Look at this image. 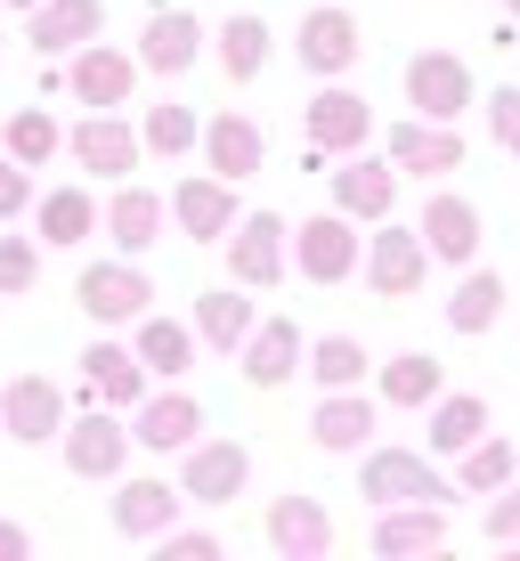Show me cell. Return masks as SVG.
<instances>
[{
  "label": "cell",
  "mask_w": 520,
  "mask_h": 561,
  "mask_svg": "<svg viewBox=\"0 0 520 561\" xmlns=\"http://www.w3.org/2000/svg\"><path fill=\"white\" fill-rule=\"evenodd\" d=\"M204 42H211V33L196 25V9H171V0H163V9L147 16V33H139V66L147 73H187L204 57Z\"/></svg>",
  "instance_id": "obj_27"
},
{
  "label": "cell",
  "mask_w": 520,
  "mask_h": 561,
  "mask_svg": "<svg viewBox=\"0 0 520 561\" xmlns=\"http://www.w3.org/2000/svg\"><path fill=\"white\" fill-rule=\"evenodd\" d=\"M106 25V0H42V9H25V42L42 57H73L82 42H99Z\"/></svg>",
  "instance_id": "obj_25"
},
{
  "label": "cell",
  "mask_w": 520,
  "mask_h": 561,
  "mask_svg": "<svg viewBox=\"0 0 520 561\" xmlns=\"http://www.w3.org/2000/svg\"><path fill=\"white\" fill-rule=\"evenodd\" d=\"M374 553H448V505H382L374 513Z\"/></svg>",
  "instance_id": "obj_29"
},
{
  "label": "cell",
  "mask_w": 520,
  "mask_h": 561,
  "mask_svg": "<svg viewBox=\"0 0 520 561\" xmlns=\"http://www.w3.org/2000/svg\"><path fill=\"white\" fill-rule=\"evenodd\" d=\"M33 285H42V244L0 228V294H33Z\"/></svg>",
  "instance_id": "obj_40"
},
{
  "label": "cell",
  "mask_w": 520,
  "mask_h": 561,
  "mask_svg": "<svg viewBox=\"0 0 520 561\" xmlns=\"http://www.w3.org/2000/svg\"><path fill=\"white\" fill-rule=\"evenodd\" d=\"M285 268H293V228H285L277 211H244V220L228 228V277H236L244 294H277Z\"/></svg>",
  "instance_id": "obj_3"
},
{
  "label": "cell",
  "mask_w": 520,
  "mask_h": 561,
  "mask_svg": "<svg viewBox=\"0 0 520 561\" xmlns=\"http://www.w3.org/2000/svg\"><path fill=\"white\" fill-rule=\"evenodd\" d=\"M423 277H431V244H423V228L374 220V237H366V294H374V301H415Z\"/></svg>",
  "instance_id": "obj_5"
},
{
  "label": "cell",
  "mask_w": 520,
  "mask_h": 561,
  "mask_svg": "<svg viewBox=\"0 0 520 561\" xmlns=\"http://www.w3.org/2000/svg\"><path fill=\"white\" fill-rule=\"evenodd\" d=\"M0 432H9L16 448L66 439V391H57L49 375H9V391H0Z\"/></svg>",
  "instance_id": "obj_13"
},
{
  "label": "cell",
  "mask_w": 520,
  "mask_h": 561,
  "mask_svg": "<svg viewBox=\"0 0 520 561\" xmlns=\"http://www.w3.org/2000/svg\"><path fill=\"white\" fill-rule=\"evenodd\" d=\"M155 546H163V561H220V537L211 529H163Z\"/></svg>",
  "instance_id": "obj_43"
},
{
  "label": "cell",
  "mask_w": 520,
  "mask_h": 561,
  "mask_svg": "<svg viewBox=\"0 0 520 561\" xmlns=\"http://www.w3.org/2000/svg\"><path fill=\"white\" fill-rule=\"evenodd\" d=\"M42 204V187H33V163H16L9 147H0V228L16 220V211H33Z\"/></svg>",
  "instance_id": "obj_41"
},
{
  "label": "cell",
  "mask_w": 520,
  "mask_h": 561,
  "mask_svg": "<svg viewBox=\"0 0 520 561\" xmlns=\"http://www.w3.org/2000/svg\"><path fill=\"white\" fill-rule=\"evenodd\" d=\"M415 228H423V244H431V261H448V268H472L479 261V204L455 196V187H431Z\"/></svg>",
  "instance_id": "obj_20"
},
{
  "label": "cell",
  "mask_w": 520,
  "mask_h": 561,
  "mask_svg": "<svg viewBox=\"0 0 520 561\" xmlns=\"http://www.w3.org/2000/svg\"><path fill=\"white\" fill-rule=\"evenodd\" d=\"M196 342H204L196 325H180V318H155V309H147V318L130 325V351L147 358V375H155V382H180L187 366H196Z\"/></svg>",
  "instance_id": "obj_30"
},
{
  "label": "cell",
  "mask_w": 520,
  "mask_h": 561,
  "mask_svg": "<svg viewBox=\"0 0 520 561\" xmlns=\"http://www.w3.org/2000/svg\"><path fill=\"white\" fill-rule=\"evenodd\" d=\"M505 16H512V25H520V0H505Z\"/></svg>",
  "instance_id": "obj_47"
},
{
  "label": "cell",
  "mask_w": 520,
  "mask_h": 561,
  "mask_svg": "<svg viewBox=\"0 0 520 561\" xmlns=\"http://www.w3.org/2000/svg\"><path fill=\"white\" fill-rule=\"evenodd\" d=\"M171 220H180V237H196V244H228V228H236V180L187 171V180L171 187Z\"/></svg>",
  "instance_id": "obj_17"
},
{
  "label": "cell",
  "mask_w": 520,
  "mask_h": 561,
  "mask_svg": "<svg viewBox=\"0 0 520 561\" xmlns=\"http://www.w3.org/2000/svg\"><path fill=\"white\" fill-rule=\"evenodd\" d=\"M407 106L431 114V123H455L464 106H479V82L455 49H415L407 57Z\"/></svg>",
  "instance_id": "obj_9"
},
{
  "label": "cell",
  "mask_w": 520,
  "mask_h": 561,
  "mask_svg": "<svg viewBox=\"0 0 520 561\" xmlns=\"http://www.w3.org/2000/svg\"><path fill=\"white\" fill-rule=\"evenodd\" d=\"M139 49H106V42H82L73 49V66H66V90H73V106H99V114H123L130 99H139Z\"/></svg>",
  "instance_id": "obj_6"
},
{
  "label": "cell",
  "mask_w": 520,
  "mask_h": 561,
  "mask_svg": "<svg viewBox=\"0 0 520 561\" xmlns=\"http://www.w3.org/2000/svg\"><path fill=\"white\" fill-rule=\"evenodd\" d=\"M106 228V204L90 196V187H49L42 204H33V237L57 244V253H73V244H90Z\"/></svg>",
  "instance_id": "obj_28"
},
{
  "label": "cell",
  "mask_w": 520,
  "mask_h": 561,
  "mask_svg": "<svg viewBox=\"0 0 520 561\" xmlns=\"http://www.w3.org/2000/svg\"><path fill=\"white\" fill-rule=\"evenodd\" d=\"M293 268L310 285H350L358 268H366V237H358V220L350 211H317V220H301L293 228Z\"/></svg>",
  "instance_id": "obj_4"
},
{
  "label": "cell",
  "mask_w": 520,
  "mask_h": 561,
  "mask_svg": "<svg viewBox=\"0 0 520 561\" xmlns=\"http://www.w3.org/2000/svg\"><path fill=\"white\" fill-rule=\"evenodd\" d=\"M0 147L16 154V163H57V154H66V130H57V114H42V106H16L9 114V130H0Z\"/></svg>",
  "instance_id": "obj_38"
},
{
  "label": "cell",
  "mask_w": 520,
  "mask_h": 561,
  "mask_svg": "<svg viewBox=\"0 0 520 561\" xmlns=\"http://www.w3.org/2000/svg\"><path fill=\"white\" fill-rule=\"evenodd\" d=\"M180 505H187V489H171V480H155V472H139V480H123L114 489V537H130V546H155V537L180 520Z\"/></svg>",
  "instance_id": "obj_21"
},
{
  "label": "cell",
  "mask_w": 520,
  "mask_h": 561,
  "mask_svg": "<svg viewBox=\"0 0 520 561\" xmlns=\"http://www.w3.org/2000/svg\"><path fill=\"white\" fill-rule=\"evenodd\" d=\"M253 325H261V309L244 301V285L228 277V285H211V294H196V334L211 342V351H228L236 358L244 342H253Z\"/></svg>",
  "instance_id": "obj_31"
},
{
  "label": "cell",
  "mask_w": 520,
  "mask_h": 561,
  "mask_svg": "<svg viewBox=\"0 0 520 561\" xmlns=\"http://www.w3.org/2000/svg\"><path fill=\"white\" fill-rule=\"evenodd\" d=\"M163 220H171V196H155V187H139V180H114V196H106L114 253H147V244H163Z\"/></svg>",
  "instance_id": "obj_26"
},
{
  "label": "cell",
  "mask_w": 520,
  "mask_h": 561,
  "mask_svg": "<svg viewBox=\"0 0 520 561\" xmlns=\"http://www.w3.org/2000/svg\"><path fill=\"white\" fill-rule=\"evenodd\" d=\"M261 163H268V139H261L253 114H236V106L204 114V171H220V180H236V187H244Z\"/></svg>",
  "instance_id": "obj_22"
},
{
  "label": "cell",
  "mask_w": 520,
  "mask_h": 561,
  "mask_svg": "<svg viewBox=\"0 0 520 561\" xmlns=\"http://www.w3.org/2000/svg\"><path fill=\"white\" fill-rule=\"evenodd\" d=\"M236 375H244V391H285L293 375H310V342H301V325L293 318H261L253 342L236 351Z\"/></svg>",
  "instance_id": "obj_12"
},
{
  "label": "cell",
  "mask_w": 520,
  "mask_h": 561,
  "mask_svg": "<svg viewBox=\"0 0 520 561\" xmlns=\"http://www.w3.org/2000/svg\"><path fill=\"white\" fill-rule=\"evenodd\" d=\"M512 472H520V448H512V439H472V448L464 456H455V489H464V496H496V489H512Z\"/></svg>",
  "instance_id": "obj_36"
},
{
  "label": "cell",
  "mask_w": 520,
  "mask_h": 561,
  "mask_svg": "<svg viewBox=\"0 0 520 561\" xmlns=\"http://www.w3.org/2000/svg\"><path fill=\"white\" fill-rule=\"evenodd\" d=\"M448 391V366L431 351H398L391 366H374V399L382 408H431V399Z\"/></svg>",
  "instance_id": "obj_32"
},
{
  "label": "cell",
  "mask_w": 520,
  "mask_h": 561,
  "mask_svg": "<svg viewBox=\"0 0 520 561\" xmlns=\"http://www.w3.org/2000/svg\"><path fill=\"white\" fill-rule=\"evenodd\" d=\"M244 480H253V448H244V439H196V448L180 456L187 505H236Z\"/></svg>",
  "instance_id": "obj_11"
},
{
  "label": "cell",
  "mask_w": 520,
  "mask_h": 561,
  "mask_svg": "<svg viewBox=\"0 0 520 561\" xmlns=\"http://www.w3.org/2000/svg\"><path fill=\"white\" fill-rule=\"evenodd\" d=\"M211 49H220V73H228V82H261L277 42H268V16H228V25L211 33Z\"/></svg>",
  "instance_id": "obj_34"
},
{
  "label": "cell",
  "mask_w": 520,
  "mask_h": 561,
  "mask_svg": "<svg viewBox=\"0 0 520 561\" xmlns=\"http://www.w3.org/2000/svg\"><path fill=\"white\" fill-rule=\"evenodd\" d=\"M25 553H33V537L16 529V520H0V561H25Z\"/></svg>",
  "instance_id": "obj_45"
},
{
  "label": "cell",
  "mask_w": 520,
  "mask_h": 561,
  "mask_svg": "<svg viewBox=\"0 0 520 561\" xmlns=\"http://www.w3.org/2000/svg\"><path fill=\"white\" fill-rule=\"evenodd\" d=\"M147 358L130 351V342H114V334H99L82 351V399H99V408H139L147 399Z\"/></svg>",
  "instance_id": "obj_19"
},
{
  "label": "cell",
  "mask_w": 520,
  "mask_h": 561,
  "mask_svg": "<svg viewBox=\"0 0 520 561\" xmlns=\"http://www.w3.org/2000/svg\"><path fill=\"white\" fill-rule=\"evenodd\" d=\"M130 432H139L147 456H187L204 439V399L196 391H147L130 408Z\"/></svg>",
  "instance_id": "obj_16"
},
{
  "label": "cell",
  "mask_w": 520,
  "mask_h": 561,
  "mask_svg": "<svg viewBox=\"0 0 520 561\" xmlns=\"http://www.w3.org/2000/svg\"><path fill=\"white\" fill-rule=\"evenodd\" d=\"M73 309H82L90 325H139L147 309H155V285H147V268L139 253H123V261H90L82 277H73Z\"/></svg>",
  "instance_id": "obj_2"
},
{
  "label": "cell",
  "mask_w": 520,
  "mask_h": 561,
  "mask_svg": "<svg viewBox=\"0 0 520 561\" xmlns=\"http://www.w3.org/2000/svg\"><path fill=\"white\" fill-rule=\"evenodd\" d=\"M391 154L407 180H448V171H464V130L455 123H431V114H407V123H391Z\"/></svg>",
  "instance_id": "obj_15"
},
{
  "label": "cell",
  "mask_w": 520,
  "mask_h": 561,
  "mask_svg": "<svg viewBox=\"0 0 520 561\" xmlns=\"http://www.w3.org/2000/svg\"><path fill=\"white\" fill-rule=\"evenodd\" d=\"M488 139L505 147V154H520V82H505L488 99Z\"/></svg>",
  "instance_id": "obj_42"
},
{
  "label": "cell",
  "mask_w": 520,
  "mask_h": 561,
  "mask_svg": "<svg viewBox=\"0 0 520 561\" xmlns=\"http://www.w3.org/2000/svg\"><path fill=\"white\" fill-rule=\"evenodd\" d=\"M130 448H139V432L114 423V408H99V399H90V415L66 423V472L73 480H123Z\"/></svg>",
  "instance_id": "obj_8"
},
{
  "label": "cell",
  "mask_w": 520,
  "mask_h": 561,
  "mask_svg": "<svg viewBox=\"0 0 520 561\" xmlns=\"http://www.w3.org/2000/svg\"><path fill=\"white\" fill-rule=\"evenodd\" d=\"M0 9H42V0H0Z\"/></svg>",
  "instance_id": "obj_46"
},
{
  "label": "cell",
  "mask_w": 520,
  "mask_h": 561,
  "mask_svg": "<svg viewBox=\"0 0 520 561\" xmlns=\"http://www.w3.org/2000/svg\"><path fill=\"white\" fill-rule=\"evenodd\" d=\"M374 423H382V399H366V382H358V391H325V399H317L310 439H317L325 456H366Z\"/></svg>",
  "instance_id": "obj_24"
},
{
  "label": "cell",
  "mask_w": 520,
  "mask_h": 561,
  "mask_svg": "<svg viewBox=\"0 0 520 561\" xmlns=\"http://www.w3.org/2000/svg\"><path fill=\"white\" fill-rule=\"evenodd\" d=\"M261 537L285 561H325V553H334V513H325L317 496H277L268 520H261Z\"/></svg>",
  "instance_id": "obj_23"
},
{
  "label": "cell",
  "mask_w": 520,
  "mask_h": 561,
  "mask_svg": "<svg viewBox=\"0 0 520 561\" xmlns=\"http://www.w3.org/2000/svg\"><path fill=\"white\" fill-rule=\"evenodd\" d=\"M423 415H431V432H423L431 456H464L472 439H488V399H472V391H439Z\"/></svg>",
  "instance_id": "obj_33"
},
{
  "label": "cell",
  "mask_w": 520,
  "mask_h": 561,
  "mask_svg": "<svg viewBox=\"0 0 520 561\" xmlns=\"http://www.w3.org/2000/svg\"><path fill=\"white\" fill-rule=\"evenodd\" d=\"M488 537H496V546H520V489L488 496Z\"/></svg>",
  "instance_id": "obj_44"
},
{
  "label": "cell",
  "mask_w": 520,
  "mask_h": 561,
  "mask_svg": "<svg viewBox=\"0 0 520 561\" xmlns=\"http://www.w3.org/2000/svg\"><path fill=\"white\" fill-rule=\"evenodd\" d=\"M358 496L366 505H448V480H439V463H431V448H366L358 456Z\"/></svg>",
  "instance_id": "obj_1"
},
{
  "label": "cell",
  "mask_w": 520,
  "mask_h": 561,
  "mask_svg": "<svg viewBox=\"0 0 520 561\" xmlns=\"http://www.w3.org/2000/svg\"><path fill=\"white\" fill-rule=\"evenodd\" d=\"M147 154H187V147H204V123H196V106H180V99H163V106H147Z\"/></svg>",
  "instance_id": "obj_39"
},
{
  "label": "cell",
  "mask_w": 520,
  "mask_h": 561,
  "mask_svg": "<svg viewBox=\"0 0 520 561\" xmlns=\"http://www.w3.org/2000/svg\"><path fill=\"white\" fill-rule=\"evenodd\" d=\"M505 277H496V268H464V277H455V301H448V325H455V334H488V325L496 318H505Z\"/></svg>",
  "instance_id": "obj_35"
},
{
  "label": "cell",
  "mask_w": 520,
  "mask_h": 561,
  "mask_svg": "<svg viewBox=\"0 0 520 561\" xmlns=\"http://www.w3.org/2000/svg\"><path fill=\"white\" fill-rule=\"evenodd\" d=\"M293 57H301V73H317V82H342V73L366 57V25L342 0H325V9H310L301 16V42H293Z\"/></svg>",
  "instance_id": "obj_7"
},
{
  "label": "cell",
  "mask_w": 520,
  "mask_h": 561,
  "mask_svg": "<svg viewBox=\"0 0 520 561\" xmlns=\"http://www.w3.org/2000/svg\"><path fill=\"white\" fill-rule=\"evenodd\" d=\"M366 375H374V366H366V342H358V334L310 342V382H317V391H358Z\"/></svg>",
  "instance_id": "obj_37"
},
{
  "label": "cell",
  "mask_w": 520,
  "mask_h": 561,
  "mask_svg": "<svg viewBox=\"0 0 520 561\" xmlns=\"http://www.w3.org/2000/svg\"><path fill=\"white\" fill-rule=\"evenodd\" d=\"M66 154L90 171V180H130V171H139V154H147V130H130L123 114H99V106H90L82 123L66 130Z\"/></svg>",
  "instance_id": "obj_10"
},
{
  "label": "cell",
  "mask_w": 520,
  "mask_h": 561,
  "mask_svg": "<svg viewBox=\"0 0 520 561\" xmlns=\"http://www.w3.org/2000/svg\"><path fill=\"white\" fill-rule=\"evenodd\" d=\"M301 130H310V147L334 163V154H358L366 139H374V106L358 99V90H342V82H325L310 106H301Z\"/></svg>",
  "instance_id": "obj_14"
},
{
  "label": "cell",
  "mask_w": 520,
  "mask_h": 561,
  "mask_svg": "<svg viewBox=\"0 0 520 561\" xmlns=\"http://www.w3.org/2000/svg\"><path fill=\"white\" fill-rule=\"evenodd\" d=\"M398 180H407V171H398L391 154H366L358 147L350 163L334 171V204L350 211L358 228H374V220H391V211H398Z\"/></svg>",
  "instance_id": "obj_18"
}]
</instances>
